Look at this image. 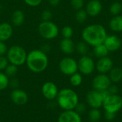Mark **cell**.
I'll use <instances>...</instances> for the list:
<instances>
[{"label": "cell", "mask_w": 122, "mask_h": 122, "mask_svg": "<svg viewBox=\"0 0 122 122\" xmlns=\"http://www.w3.org/2000/svg\"><path fill=\"white\" fill-rule=\"evenodd\" d=\"M26 65L27 68L33 73H42L48 67V56L40 49H33L27 53Z\"/></svg>", "instance_id": "6da1fadb"}, {"label": "cell", "mask_w": 122, "mask_h": 122, "mask_svg": "<svg viewBox=\"0 0 122 122\" xmlns=\"http://www.w3.org/2000/svg\"><path fill=\"white\" fill-rule=\"evenodd\" d=\"M81 36L86 43L95 46L103 44L107 34L103 26L100 24H92L86 26L83 29Z\"/></svg>", "instance_id": "7a4b0ae2"}, {"label": "cell", "mask_w": 122, "mask_h": 122, "mask_svg": "<svg viewBox=\"0 0 122 122\" xmlns=\"http://www.w3.org/2000/svg\"><path fill=\"white\" fill-rule=\"evenodd\" d=\"M57 105L64 111L74 110L79 103V96L71 89L64 88L59 91L56 97Z\"/></svg>", "instance_id": "3957f363"}, {"label": "cell", "mask_w": 122, "mask_h": 122, "mask_svg": "<svg viewBox=\"0 0 122 122\" xmlns=\"http://www.w3.org/2000/svg\"><path fill=\"white\" fill-rule=\"evenodd\" d=\"M6 56L9 64L16 65L19 67L26 64L27 52L22 46L19 45H13L8 49Z\"/></svg>", "instance_id": "277c9868"}, {"label": "cell", "mask_w": 122, "mask_h": 122, "mask_svg": "<svg viewBox=\"0 0 122 122\" xmlns=\"http://www.w3.org/2000/svg\"><path fill=\"white\" fill-rule=\"evenodd\" d=\"M57 25L51 21H42L38 26V32L44 39L51 40L59 35Z\"/></svg>", "instance_id": "5b68a950"}, {"label": "cell", "mask_w": 122, "mask_h": 122, "mask_svg": "<svg viewBox=\"0 0 122 122\" xmlns=\"http://www.w3.org/2000/svg\"><path fill=\"white\" fill-rule=\"evenodd\" d=\"M102 107L105 112L117 113L122 108V98L117 94H110L103 102Z\"/></svg>", "instance_id": "8992f818"}, {"label": "cell", "mask_w": 122, "mask_h": 122, "mask_svg": "<svg viewBox=\"0 0 122 122\" xmlns=\"http://www.w3.org/2000/svg\"><path fill=\"white\" fill-rule=\"evenodd\" d=\"M59 68L60 71L66 76H71L78 71V63L71 57L63 58L59 64Z\"/></svg>", "instance_id": "52a82bcc"}, {"label": "cell", "mask_w": 122, "mask_h": 122, "mask_svg": "<svg viewBox=\"0 0 122 122\" xmlns=\"http://www.w3.org/2000/svg\"><path fill=\"white\" fill-rule=\"evenodd\" d=\"M77 63L78 70H79V71L84 75L91 74L95 69V64L94 60L86 55L82 56Z\"/></svg>", "instance_id": "ba28073f"}, {"label": "cell", "mask_w": 122, "mask_h": 122, "mask_svg": "<svg viewBox=\"0 0 122 122\" xmlns=\"http://www.w3.org/2000/svg\"><path fill=\"white\" fill-rule=\"evenodd\" d=\"M59 89L56 84L52 81H46L41 86V94L48 101H53L56 99Z\"/></svg>", "instance_id": "9c48e42d"}, {"label": "cell", "mask_w": 122, "mask_h": 122, "mask_svg": "<svg viewBox=\"0 0 122 122\" xmlns=\"http://www.w3.org/2000/svg\"><path fill=\"white\" fill-rule=\"evenodd\" d=\"M10 99L16 106H24L29 101L28 94L19 88L12 89L10 92Z\"/></svg>", "instance_id": "30bf717a"}, {"label": "cell", "mask_w": 122, "mask_h": 122, "mask_svg": "<svg viewBox=\"0 0 122 122\" xmlns=\"http://www.w3.org/2000/svg\"><path fill=\"white\" fill-rule=\"evenodd\" d=\"M112 81L109 76L106 74H100L94 77L92 81V86L94 89L97 91H102L108 89L111 86Z\"/></svg>", "instance_id": "8fae6325"}, {"label": "cell", "mask_w": 122, "mask_h": 122, "mask_svg": "<svg viewBox=\"0 0 122 122\" xmlns=\"http://www.w3.org/2000/svg\"><path fill=\"white\" fill-rule=\"evenodd\" d=\"M86 102L92 109H99L102 107L104 99L99 91L92 90L86 94Z\"/></svg>", "instance_id": "7c38bea8"}, {"label": "cell", "mask_w": 122, "mask_h": 122, "mask_svg": "<svg viewBox=\"0 0 122 122\" xmlns=\"http://www.w3.org/2000/svg\"><path fill=\"white\" fill-rule=\"evenodd\" d=\"M58 122H82L81 115L75 110H66L62 112L57 119Z\"/></svg>", "instance_id": "4fadbf2b"}, {"label": "cell", "mask_w": 122, "mask_h": 122, "mask_svg": "<svg viewBox=\"0 0 122 122\" xmlns=\"http://www.w3.org/2000/svg\"><path fill=\"white\" fill-rule=\"evenodd\" d=\"M96 67L100 74H107L113 68V61L107 56L100 58L97 63Z\"/></svg>", "instance_id": "5bb4252c"}, {"label": "cell", "mask_w": 122, "mask_h": 122, "mask_svg": "<svg viewBox=\"0 0 122 122\" xmlns=\"http://www.w3.org/2000/svg\"><path fill=\"white\" fill-rule=\"evenodd\" d=\"M109 51H117L122 46V41L119 37L115 35L107 36L103 43Z\"/></svg>", "instance_id": "9a60e30c"}, {"label": "cell", "mask_w": 122, "mask_h": 122, "mask_svg": "<svg viewBox=\"0 0 122 122\" xmlns=\"http://www.w3.org/2000/svg\"><path fill=\"white\" fill-rule=\"evenodd\" d=\"M13 31V27L10 23H0V41L4 42L8 41L12 36Z\"/></svg>", "instance_id": "2e32d148"}, {"label": "cell", "mask_w": 122, "mask_h": 122, "mask_svg": "<svg viewBox=\"0 0 122 122\" xmlns=\"http://www.w3.org/2000/svg\"><path fill=\"white\" fill-rule=\"evenodd\" d=\"M102 9V3L99 0H91L86 5V11L88 15L91 16H96L99 15Z\"/></svg>", "instance_id": "e0dca14e"}, {"label": "cell", "mask_w": 122, "mask_h": 122, "mask_svg": "<svg viewBox=\"0 0 122 122\" xmlns=\"http://www.w3.org/2000/svg\"><path fill=\"white\" fill-rule=\"evenodd\" d=\"M61 51L66 54H71L74 53L76 46L74 41L71 39L64 38L59 44Z\"/></svg>", "instance_id": "ac0fdd59"}, {"label": "cell", "mask_w": 122, "mask_h": 122, "mask_svg": "<svg viewBox=\"0 0 122 122\" xmlns=\"http://www.w3.org/2000/svg\"><path fill=\"white\" fill-rule=\"evenodd\" d=\"M25 19V14L21 9H16L14 11L11 16V21L13 25L19 26L23 24Z\"/></svg>", "instance_id": "d6986e66"}, {"label": "cell", "mask_w": 122, "mask_h": 122, "mask_svg": "<svg viewBox=\"0 0 122 122\" xmlns=\"http://www.w3.org/2000/svg\"><path fill=\"white\" fill-rule=\"evenodd\" d=\"M110 29L117 32L122 31V16L116 15L109 21Z\"/></svg>", "instance_id": "ffe728a7"}, {"label": "cell", "mask_w": 122, "mask_h": 122, "mask_svg": "<svg viewBox=\"0 0 122 122\" xmlns=\"http://www.w3.org/2000/svg\"><path fill=\"white\" fill-rule=\"evenodd\" d=\"M109 76L112 82L114 83L119 82L122 79V69L119 67L112 68L109 71Z\"/></svg>", "instance_id": "44dd1931"}, {"label": "cell", "mask_w": 122, "mask_h": 122, "mask_svg": "<svg viewBox=\"0 0 122 122\" xmlns=\"http://www.w3.org/2000/svg\"><path fill=\"white\" fill-rule=\"evenodd\" d=\"M94 54L97 57L100 59L102 57L107 56V55L109 54V51L104 44H99V45L94 46Z\"/></svg>", "instance_id": "7402d4cb"}, {"label": "cell", "mask_w": 122, "mask_h": 122, "mask_svg": "<svg viewBox=\"0 0 122 122\" xmlns=\"http://www.w3.org/2000/svg\"><path fill=\"white\" fill-rule=\"evenodd\" d=\"M4 72L6 74V75L9 78L15 77L16 75L18 73V66H16V65L11 64H9V65L4 69Z\"/></svg>", "instance_id": "603a6c76"}, {"label": "cell", "mask_w": 122, "mask_h": 122, "mask_svg": "<svg viewBox=\"0 0 122 122\" xmlns=\"http://www.w3.org/2000/svg\"><path fill=\"white\" fill-rule=\"evenodd\" d=\"M70 83L72 86H79L81 84L82 81H83V78L81 74L76 72L74 74L70 76V79H69Z\"/></svg>", "instance_id": "cb8c5ba5"}, {"label": "cell", "mask_w": 122, "mask_h": 122, "mask_svg": "<svg viewBox=\"0 0 122 122\" xmlns=\"http://www.w3.org/2000/svg\"><path fill=\"white\" fill-rule=\"evenodd\" d=\"M89 118L92 122H99L102 118V114L99 109H92L89 112Z\"/></svg>", "instance_id": "d4e9b609"}, {"label": "cell", "mask_w": 122, "mask_h": 122, "mask_svg": "<svg viewBox=\"0 0 122 122\" xmlns=\"http://www.w3.org/2000/svg\"><path fill=\"white\" fill-rule=\"evenodd\" d=\"M9 78L3 71H0V92L5 90L9 87Z\"/></svg>", "instance_id": "484cf974"}, {"label": "cell", "mask_w": 122, "mask_h": 122, "mask_svg": "<svg viewBox=\"0 0 122 122\" xmlns=\"http://www.w3.org/2000/svg\"><path fill=\"white\" fill-rule=\"evenodd\" d=\"M76 49L77 50L79 54H80L82 56H84L87 54V52L89 51L88 44L86 43L85 41H81V42L78 43V44L76 45Z\"/></svg>", "instance_id": "4316f807"}, {"label": "cell", "mask_w": 122, "mask_h": 122, "mask_svg": "<svg viewBox=\"0 0 122 122\" xmlns=\"http://www.w3.org/2000/svg\"><path fill=\"white\" fill-rule=\"evenodd\" d=\"M122 11V4L120 2H114L109 7V11L113 15H119Z\"/></svg>", "instance_id": "83f0119b"}, {"label": "cell", "mask_w": 122, "mask_h": 122, "mask_svg": "<svg viewBox=\"0 0 122 122\" xmlns=\"http://www.w3.org/2000/svg\"><path fill=\"white\" fill-rule=\"evenodd\" d=\"M87 13L86 11V10L84 9H79L77 11V12L76 13V20L79 22V23H83L84 22L86 19H87Z\"/></svg>", "instance_id": "f1b7e54d"}, {"label": "cell", "mask_w": 122, "mask_h": 122, "mask_svg": "<svg viewBox=\"0 0 122 122\" xmlns=\"http://www.w3.org/2000/svg\"><path fill=\"white\" fill-rule=\"evenodd\" d=\"M73 34H74L73 29L70 26H65L61 29V34L64 38L71 39V37L73 36Z\"/></svg>", "instance_id": "f546056e"}, {"label": "cell", "mask_w": 122, "mask_h": 122, "mask_svg": "<svg viewBox=\"0 0 122 122\" xmlns=\"http://www.w3.org/2000/svg\"><path fill=\"white\" fill-rule=\"evenodd\" d=\"M71 4L74 9L78 11L83 8L84 2V0H71Z\"/></svg>", "instance_id": "4dcf8cb0"}, {"label": "cell", "mask_w": 122, "mask_h": 122, "mask_svg": "<svg viewBox=\"0 0 122 122\" xmlns=\"http://www.w3.org/2000/svg\"><path fill=\"white\" fill-rule=\"evenodd\" d=\"M42 21H51L52 19V13L49 9H45L41 14Z\"/></svg>", "instance_id": "1f68e13d"}, {"label": "cell", "mask_w": 122, "mask_h": 122, "mask_svg": "<svg viewBox=\"0 0 122 122\" xmlns=\"http://www.w3.org/2000/svg\"><path fill=\"white\" fill-rule=\"evenodd\" d=\"M9 62L6 56H0V71H4L6 66L9 65Z\"/></svg>", "instance_id": "d6a6232c"}, {"label": "cell", "mask_w": 122, "mask_h": 122, "mask_svg": "<svg viewBox=\"0 0 122 122\" xmlns=\"http://www.w3.org/2000/svg\"><path fill=\"white\" fill-rule=\"evenodd\" d=\"M74 110L78 113L80 115L82 114H84L86 111V106L85 104L84 103H78V104L76 106Z\"/></svg>", "instance_id": "836d02e7"}, {"label": "cell", "mask_w": 122, "mask_h": 122, "mask_svg": "<svg viewBox=\"0 0 122 122\" xmlns=\"http://www.w3.org/2000/svg\"><path fill=\"white\" fill-rule=\"evenodd\" d=\"M25 4L31 7H36L41 4L42 0H24Z\"/></svg>", "instance_id": "e575fe53"}, {"label": "cell", "mask_w": 122, "mask_h": 122, "mask_svg": "<svg viewBox=\"0 0 122 122\" xmlns=\"http://www.w3.org/2000/svg\"><path fill=\"white\" fill-rule=\"evenodd\" d=\"M19 81L17 79H16L15 77H13L11 79H9V86H10L12 89L19 88Z\"/></svg>", "instance_id": "d590c367"}, {"label": "cell", "mask_w": 122, "mask_h": 122, "mask_svg": "<svg viewBox=\"0 0 122 122\" xmlns=\"http://www.w3.org/2000/svg\"><path fill=\"white\" fill-rule=\"evenodd\" d=\"M7 50H8V48L5 42L0 41V56H5L7 52Z\"/></svg>", "instance_id": "8d00e7d4"}, {"label": "cell", "mask_w": 122, "mask_h": 122, "mask_svg": "<svg viewBox=\"0 0 122 122\" xmlns=\"http://www.w3.org/2000/svg\"><path fill=\"white\" fill-rule=\"evenodd\" d=\"M116 113H112V112H105L104 114V117L107 121H112L115 119L116 117Z\"/></svg>", "instance_id": "74e56055"}, {"label": "cell", "mask_w": 122, "mask_h": 122, "mask_svg": "<svg viewBox=\"0 0 122 122\" xmlns=\"http://www.w3.org/2000/svg\"><path fill=\"white\" fill-rule=\"evenodd\" d=\"M108 91L110 93V94H117L119 89L118 87L116 85H112L108 88Z\"/></svg>", "instance_id": "f35d334b"}, {"label": "cell", "mask_w": 122, "mask_h": 122, "mask_svg": "<svg viewBox=\"0 0 122 122\" xmlns=\"http://www.w3.org/2000/svg\"><path fill=\"white\" fill-rule=\"evenodd\" d=\"M40 49L46 54V53L49 52V50H50V46H49L48 44H44L42 45V46H41V48Z\"/></svg>", "instance_id": "ab89813d"}, {"label": "cell", "mask_w": 122, "mask_h": 122, "mask_svg": "<svg viewBox=\"0 0 122 122\" xmlns=\"http://www.w3.org/2000/svg\"><path fill=\"white\" fill-rule=\"evenodd\" d=\"M61 0H48L49 4L52 6H56L59 4Z\"/></svg>", "instance_id": "60d3db41"}, {"label": "cell", "mask_w": 122, "mask_h": 122, "mask_svg": "<svg viewBox=\"0 0 122 122\" xmlns=\"http://www.w3.org/2000/svg\"><path fill=\"white\" fill-rule=\"evenodd\" d=\"M0 9H1V6H0Z\"/></svg>", "instance_id": "b9f144b4"}]
</instances>
